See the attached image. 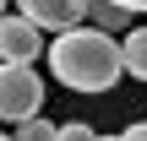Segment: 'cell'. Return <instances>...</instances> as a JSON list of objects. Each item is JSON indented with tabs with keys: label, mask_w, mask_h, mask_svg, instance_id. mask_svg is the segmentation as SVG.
<instances>
[{
	"label": "cell",
	"mask_w": 147,
	"mask_h": 141,
	"mask_svg": "<svg viewBox=\"0 0 147 141\" xmlns=\"http://www.w3.org/2000/svg\"><path fill=\"white\" fill-rule=\"evenodd\" d=\"M49 71H55V82L71 87V92H109V87L125 76V38L109 33V27H98V22H93V27L76 22V27L55 33V43H49Z\"/></svg>",
	"instance_id": "cell-1"
},
{
	"label": "cell",
	"mask_w": 147,
	"mask_h": 141,
	"mask_svg": "<svg viewBox=\"0 0 147 141\" xmlns=\"http://www.w3.org/2000/svg\"><path fill=\"white\" fill-rule=\"evenodd\" d=\"M33 114H44V76L33 71V60H5V71H0V120L22 125Z\"/></svg>",
	"instance_id": "cell-2"
},
{
	"label": "cell",
	"mask_w": 147,
	"mask_h": 141,
	"mask_svg": "<svg viewBox=\"0 0 147 141\" xmlns=\"http://www.w3.org/2000/svg\"><path fill=\"white\" fill-rule=\"evenodd\" d=\"M0 54H5V60H38V54H49L44 27H38L33 16H22L16 5H11L5 22H0Z\"/></svg>",
	"instance_id": "cell-3"
},
{
	"label": "cell",
	"mask_w": 147,
	"mask_h": 141,
	"mask_svg": "<svg viewBox=\"0 0 147 141\" xmlns=\"http://www.w3.org/2000/svg\"><path fill=\"white\" fill-rule=\"evenodd\" d=\"M22 16H33L44 33H65V27H76L87 11H93V0H11Z\"/></svg>",
	"instance_id": "cell-4"
},
{
	"label": "cell",
	"mask_w": 147,
	"mask_h": 141,
	"mask_svg": "<svg viewBox=\"0 0 147 141\" xmlns=\"http://www.w3.org/2000/svg\"><path fill=\"white\" fill-rule=\"evenodd\" d=\"M98 27H109V33H131V5H120V0H93V11H87Z\"/></svg>",
	"instance_id": "cell-5"
},
{
	"label": "cell",
	"mask_w": 147,
	"mask_h": 141,
	"mask_svg": "<svg viewBox=\"0 0 147 141\" xmlns=\"http://www.w3.org/2000/svg\"><path fill=\"white\" fill-rule=\"evenodd\" d=\"M125 76H136V82H147V22L125 33Z\"/></svg>",
	"instance_id": "cell-6"
},
{
	"label": "cell",
	"mask_w": 147,
	"mask_h": 141,
	"mask_svg": "<svg viewBox=\"0 0 147 141\" xmlns=\"http://www.w3.org/2000/svg\"><path fill=\"white\" fill-rule=\"evenodd\" d=\"M11 136H16V141H60V125H49L44 114H33V120L11 125Z\"/></svg>",
	"instance_id": "cell-7"
},
{
	"label": "cell",
	"mask_w": 147,
	"mask_h": 141,
	"mask_svg": "<svg viewBox=\"0 0 147 141\" xmlns=\"http://www.w3.org/2000/svg\"><path fill=\"white\" fill-rule=\"evenodd\" d=\"M60 141H98V130H93L87 120H65V125H60Z\"/></svg>",
	"instance_id": "cell-8"
},
{
	"label": "cell",
	"mask_w": 147,
	"mask_h": 141,
	"mask_svg": "<svg viewBox=\"0 0 147 141\" xmlns=\"http://www.w3.org/2000/svg\"><path fill=\"white\" fill-rule=\"evenodd\" d=\"M120 141H147V120H136L131 130H120Z\"/></svg>",
	"instance_id": "cell-9"
},
{
	"label": "cell",
	"mask_w": 147,
	"mask_h": 141,
	"mask_svg": "<svg viewBox=\"0 0 147 141\" xmlns=\"http://www.w3.org/2000/svg\"><path fill=\"white\" fill-rule=\"evenodd\" d=\"M120 5H131V11H147V0H120Z\"/></svg>",
	"instance_id": "cell-10"
},
{
	"label": "cell",
	"mask_w": 147,
	"mask_h": 141,
	"mask_svg": "<svg viewBox=\"0 0 147 141\" xmlns=\"http://www.w3.org/2000/svg\"><path fill=\"white\" fill-rule=\"evenodd\" d=\"M98 141H109V136H98Z\"/></svg>",
	"instance_id": "cell-11"
}]
</instances>
